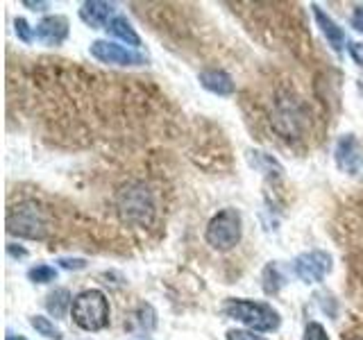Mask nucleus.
Masks as SVG:
<instances>
[{
  "mask_svg": "<svg viewBox=\"0 0 363 340\" xmlns=\"http://www.w3.org/2000/svg\"><path fill=\"white\" fill-rule=\"evenodd\" d=\"M113 7L111 3H100V0H91L84 3L79 9V18H82L91 30H100V28H109V23L113 21Z\"/></svg>",
  "mask_w": 363,
  "mask_h": 340,
  "instance_id": "10",
  "label": "nucleus"
},
{
  "mask_svg": "<svg viewBox=\"0 0 363 340\" xmlns=\"http://www.w3.org/2000/svg\"><path fill=\"white\" fill-rule=\"evenodd\" d=\"M45 309H48V313L55 315V317H64L68 313V309H73L71 293H68L66 288L52 290L48 298H45Z\"/></svg>",
  "mask_w": 363,
  "mask_h": 340,
  "instance_id": "13",
  "label": "nucleus"
},
{
  "mask_svg": "<svg viewBox=\"0 0 363 340\" xmlns=\"http://www.w3.org/2000/svg\"><path fill=\"white\" fill-rule=\"evenodd\" d=\"M30 324L37 329V332L45 338H55V340H62L64 334H62V329H57L55 322L50 320V317H43V315H32L30 317Z\"/></svg>",
  "mask_w": 363,
  "mask_h": 340,
  "instance_id": "15",
  "label": "nucleus"
},
{
  "mask_svg": "<svg viewBox=\"0 0 363 340\" xmlns=\"http://www.w3.org/2000/svg\"><path fill=\"white\" fill-rule=\"evenodd\" d=\"M227 340H266L264 336H257L255 332H243V329H232L227 332Z\"/></svg>",
  "mask_w": 363,
  "mask_h": 340,
  "instance_id": "20",
  "label": "nucleus"
},
{
  "mask_svg": "<svg viewBox=\"0 0 363 340\" xmlns=\"http://www.w3.org/2000/svg\"><path fill=\"white\" fill-rule=\"evenodd\" d=\"M243 234V222H241V213L236 209H223L213 215L207 225V232H204V238L207 243L218 249V252H227L234 245H238Z\"/></svg>",
  "mask_w": 363,
  "mask_h": 340,
  "instance_id": "4",
  "label": "nucleus"
},
{
  "mask_svg": "<svg viewBox=\"0 0 363 340\" xmlns=\"http://www.w3.org/2000/svg\"><path fill=\"white\" fill-rule=\"evenodd\" d=\"M350 55H352V60H354L363 68V41L350 43Z\"/></svg>",
  "mask_w": 363,
  "mask_h": 340,
  "instance_id": "21",
  "label": "nucleus"
},
{
  "mask_svg": "<svg viewBox=\"0 0 363 340\" xmlns=\"http://www.w3.org/2000/svg\"><path fill=\"white\" fill-rule=\"evenodd\" d=\"M55 277H57V270L50 268V266H43V264L41 266H34V268L28 270V279L34 281V283H48Z\"/></svg>",
  "mask_w": 363,
  "mask_h": 340,
  "instance_id": "17",
  "label": "nucleus"
},
{
  "mask_svg": "<svg viewBox=\"0 0 363 340\" xmlns=\"http://www.w3.org/2000/svg\"><path fill=\"white\" fill-rule=\"evenodd\" d=\"M155 196L143 181L123 186L116 198V211L121 222L130 227H150L155 220Z\"/></svg>",
  "mask_w": 363,
  "mask_h": 340,
  "instance_id": "1",
  "label": "nucleus"
},
{
  "mask_svg": "<svg viewBox=\"0 0 363 340\" xmlns=\"http://www.w3.org/2000/svg\"><path fill=\"white\" fill-rule=\"evenodd\" d=\"M354 340H363V336H357V338H354Z\"/></svg>",
  "mask_w": 363,
  "mask_h": 340,
  "instance_id": "27",
  "label": "nucleus"
},
{
  "mask_svg": "<svg viewBox=\"0 0 363 340\" xmlns=\"http://www.w3.org/2000/svg\"><path fill=\"white\" fill-rule=\"evenodd\" d=\"M198 79L204 89L211 91V94H216V96H232L236 91L232 75L225 73L223 68H204Z\"/></svg>",
  "mask_w": 363,
  "mask_h": 340,
  "instance_id": "11",
  "label": "nucleus"
},
{
  "mask_svg": "<svg viewBox=\"0 0 363 340\" xmlns=\"http://www.w3.org/2000/svg\"><path fill=\"white\" fill-rule=\"evenodd\" d=\"M7 232L21 238H45L48 222L37 202H21L7 213Z\"/></svg>",
  "mask_w": 363,
  "mask_h": 340,
  "instance_id": "5",
  "label": "nucleus"
},
{
  "mask_svg": "<svg viewBox=\"0 0 363 340\" xmlns=\"http://www.w3.org/2000/svg\"><path fill=\"white\" fill-rule=\"evenodd\" d=\"M7 340H28L26 336H7Z\"/></svg>",
  "mask_w": 363,
  "mask_h": 340,
  "instance_id": "26",
  "label": "nucleus"
},
{
  "mask_svg": "<svg viewBox=\"0 0 363 340\" xmlns=\"http://www.w3.org/2000/svg\"><path fill=\"white\" fill-rule=\"evenodd\" d=\"M7 249H9V254H11V256H28V252H26V249H23V247H18V249H16L14 245H9Z\"/></svg>",
  "mask_w": 363,
  "mask_h": 340,
  "instance_id": "25",
  "label": "nucleus"
},
{
  "mask_svg": "<svg viewBox=\"0 0 363 340\" xmlns=\"http://www.w3.org/2000/svg\"><path fill=\"white\" fill-rule=\"evenodd\" d=\"M68 37V18L66 16H45L37 26V39L45 45H62Z\"/></svg>",
  "mask_w": 363,
  "mask_h": 340,
  "instance_id": "9",
  "label": "nucleus"
},
{
  "mask_svg": "<svg viewBox=\"0 0 363 340\" xmlns=\"http://www.w3.org/2000/svg\"><path fill=\"white\" fill-rule=\"evenodd\" d=\"M113 37H118V39H123L125 43H130L132 48H139L141 45V39H139V34L134 32V28H132V23L125 18V16H113V21L109 23V28H107Z\"/></svg>",
  "mask_w": 363,
  "mask_h": 340,
  "instance_id": "14",
  "label": "nucleus"
},
{
  "mask_svg": "<svg viewBox=\"0 0 363 340\" xmlns=\"http://www.w3.org/2000/svg\"><path fill=\"white\" fill-rule=\"evenodd\" d=\"M336 164L347 175H359L363 170V150L352 134L340 136L336 143Z\"/></svg>",
  "mask_w": 363,
  "mask_h": 340,
  "instance_id": "8",
  "label": "nucleus"
},
{
  "mask_svg": "<svg viewBox=\"0 0 363 340\" xmlns=\"http://www.w3.org/2000/svg\"><path fill=\"white\" fill-rule=\"evenodd\" d=\"M223 311L232 317L236 322H243L247 329L252 332H261V334H268V332H275L279 327L281 317L279 313L272 309L270 304L264 302H252V300H227Z\"/></svg>",
  "mask_w": 363,
  "mask_h": 340,
  "instance_id": "2",
  "label": "nucleus"
},
{
  "mask_svg": "<svg viewBox=\"0 0 363 340\" xmlns=\"http://www.w3.org/2000/svg\"><path fill=\"white\" fill-rule=\"evenodd\" d=\"M91 57L100 64H116V66H143L145 57L136 50L125 48V45L111 41H94L91 43Z\"/></svg>",
  "mask_w": 363,
  "mask_h": 340,
  "instance_id": "7",
  "label": "nucleus"
},
{
  "mask_svg": "<svg viewBox=\"0 0 363 340\" xmlns=\"http://www.w3.org/2000/svg\"><path fill=\"white\" fill-rule=\"evenodd\" d=\"M329 270H332V256L323 249H311V252H304L293 261V272L304 283L323 281Z\"/></svg>",
  "mask_w": 363,
  "mask_h": 340,
  "instance_id": "6",
  "label": "nucleus"
},
{
  "mask_svg": "<svg viewBox=\"0 0 363 340\" xmlns=\"http://www.w3.org/2000/svg\"><path fill=\"white\" fill-rule=\"evenodd\" d=\"M73 322L84 332H100L109 324V302L102 290H82L73 300Z\"/></svg>",
  "mask_w": 363,
  "mask_h": 340,
  "instance_id": "3",
  "label": "nucleus"
},
{
  "mask_svg": "<svg viewBox=\"0 0 363 340\" xmlns=\"http://www.w3.org/2000/svg\"><path fill=\"white\" fill-rule=\"evenodd\" d=\"M60 266L66 268V270H82L86 268V264L82 259H60Z\"/></svg>",
  "mask_w": 363,
  "mask_h": 340,
  "instance_id": "22",
  "label": "nucleus"
},
{
  "mask_svg": "<svg viewBox=\"0 0 363 340\" xmlns=\"http://www.w3.org/2000/svg\"><path fill=\"white\" fill-rule=\"evenodd\" d=\"M352 28L357 32H363V5L354 7V14H352Z\"/></svg>",
  "mask_w": 363,
  "mask_h": 340,
  "instance_id": "23",
  "label": "nucleus"
},
{
  "mask_svg": "<svg viewBox=\"0 0 363 340\" xmlns=\"http://www.w3.org/2000/svg\"><path fill=\"white\" fill-rule=\"evenodd\" d=\"M311 9H313V16L318 21V26H320L323 34L327 37L329 45H332L336 52H340V50H343V45H345V34H343V30H340L336 23H334V18L329 16V14H325V11L318 7V5H313Z\"/></svg>",
  "mask_w": 363,
  "mask_h": 340,
  "instance_id": "12",
  "label": "nucleus"
},
{
  "mask_svg": "<svg viewBox=\"0 0 363 340\" xmlns=\"http://www.w3.org/2000/svg\"><path fill=\"white\" fill-rule=\"evenodd\" d=\"M14 28H16V37L23 41V43H32L34 41V34L28 26V21L26 18H16L14 21Z\"/></svg>",
  "mask_w": 363,
  "mask_h": 340,
  "instance_id": "19",
  "label": "nucleus"
},
{
  "mask_svg": "<svg viewBox=\"0 0 363 340\" xmlns=\"http://www.w3.org/2000/svg\"><path fill=\"white\" fill-rule=\"evenodd\" d=\"M281 286H284V275L279 272V266L268 264L264 270V290L268 295H275V293H279Z\"/></svg>",
  "mask_w": 363,
  "mask_h": 340,
  "instance_id": "16",
  "label": "nucleus"
},
{
  "mask_svg": "<svg viewBox=\"0 0 363 340\" xmlns=\"http://www.w3.org/2000/svg\"><path fill=\"white\" fill-rule=\"evenodd\" d=\"M302 340H329L327 332H325V327L323 324H318V322H309L304 327V338Z\"/></svg>",
  "mask_w": 363,
  "mask_h": 340,
  "instance_id": "18",
  "label": "nucleus"
},
{
  "mask_svg": "<svg viewBox=\"0 0 363 340\" xmlns=\"http://www.w3.org/2000/svg\"><path fill=\"white\" fill-rule=\"evenodd\" d=\"M26 7H32L34 11H43V9H48V3H32V0H26V3H23Z\"/></svg>",
  "mask_w": 363,
  "mask_h": 340,
  "instance_id": "24",
  "label": "nucleus"
}]
</instances>
